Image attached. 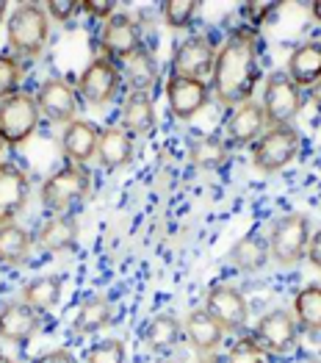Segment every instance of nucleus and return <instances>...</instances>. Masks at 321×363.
Returning a JSON list of instances; mask_svg holds the SVG:
<instances>
[{
	"label": "nucleus",
	"mask_w": 321,
	"mask_h": 363,
	"mask_svg": "<svg viewBox=\"0 0 321 363\" xmlns=\"http://www.w3.org/2000/svg\"><path fill=\"white\" fill-rule=\"evenodd\" d=\"M258 81H261L258 30L249 26H238L216 50L213 72H210V94L225 108H235L252 100Z\"/></svg>",
	"instance_id": "nucleus-1"
},
{
	"label": "nucleus",
	"mask_w": 321,
	"mask_h": 363,
	"mask_svg": "<svg viewBox=\"0 0 321 363\" xmlns=\"http://www.w3.org/2000/svg\"><path fill=\"white\" fill-rule=\"evenodd\" d=\"M6 42L20 61L39 59L50 45V17L39 3H17L6 20Z\"/></svg>",
	"instance_id": "nucleus-2"
},
{
	"label": "nucleus",
	"mask_w": 321,
	"mask_h": 363,
	"mask_svg": "<svg viewBox=\"0 0 321 363\" xmlns=\"http://www.w3.org/2000/svg\"><path fill=\"white\" fill-rule=\"evenodd\" d=\"M310 236H313V228H310V219L305 213H286L271 228L269 255L274 258L277 267L293 269V267H299L305 261Z\"/></svg>",
	"instance_id": "nucleus-3"
},
{
	"label": "nucleus",
	"mask_w": 321,
	"mask_h": 363,
	"mask_svg": "<svg viewBox=\"0 0 321 363\" xmlns=\"http://www.w3.org/2000/svg\"><path fill=\"white\" fill-rule=\"evenodd\" d=\"M91 189L86 169L78 164H64L56 169L50 178H45L42 189H39V200L42 208L50 213H69L78 203H84Z\"/></svg>",
	"instance_id": "nucleus-4"
},
{
	"label": "nucleus",
	"mask_w": 321,
	"mask_h": 363,
	"mask_svg": "<svg viewBox=\"0 0 321 363\" xmlns=\"http://www.w3.org/2000/svg\"><path fill=\"white\" fill-rule=\"evenodd\" d=\"M299 147H302V133L293 125L266 128V133L252 145V167L261 175H277L288 164H293Z\"/></svg>",
	"instance_id": "nucleus-5"
},
{
	"label": "nucleus",
	"mask_w": 321,
	"mask_h": 363,
	"mask_svg": "<svg viewBox=\"0 0 321 363\" xmlns=\"http://www.w3.org/2000/svg\"><path fill=\"white\" fill-rule=\"evenodd\" d=\"M42 122L36 97L30 91H17L0 103V142L3 147H23Z\"/></svg>",
	"instance_id": "nucleus-6"
},
{
	"label": "nucleus",
	"mask_w": 321,
	"mask_h": 363,
	"mask_svg": "<svg viewBox=\"0 0 321 363\" xmlns=\"http://www.w3.org/2000/svg\"><path fill=\"white\" fill-rule=\"evenodd\" d=\"M261 106L269 128H274V125H293V120L305 108V91L299 89L286 72H271L263 81Z\"/></svg>",
	"instance_id": "nucleus-7"
},
{
	"label": "nucleus",
	"mask_w": 321,
	"mask_h": 363,
	"mask_svg": "<svg viewBox=\"0 0 321 363\" xmlns=\"http://www.w3.org/2000/svg\"><path fill=\"white\" fill-rule=\"evenodd\" d=\"M122 86L125 84H122V72H119L117 64L111 59H106V56H97L81 69L75 91H78V97H84V103L91 106V108H106L108 103L117 100Z\"/></svg>",
	"instance_id": "nucleus-8"
},
{
	"label": "nucleus",
	"mask_w": 321,
	"mask_h": 363,
	"mask_svg": "<svg viewBox=\"0 0 321 363\" xmlns=\"http://www.w3.org/2000/svg\"><path fill=\"white\" fill-rule=\"evenodd\" d=\"M252 341L261 347L269 358L271 355H288L296 347V341H299V325H296L291 311H286V308L266 311L255 322Z\"/></svg>",
	"instance_id": "nucleus-9"
},
{
	"label": "nucleus",
	"mask_w": 321,
	"mask_h": 363,
	"mask_svg": "<svg viewBox=\"0 0 321 363\" xmlns=\"http://www.w3.org/2000/svg\"><path fill=\"white\" fill-rule=\"evenodd\" d=\"M164 97L169 106V114L180 122L194 120L205 106L210 103V84L200 78H183V75H169L164 84Z\"/></svg>",
	"instance_id": "nucleus-10"
},
{
	"label": "nucleus",
	"mask_w": 321,
	"mask_h": 363,
	"mask_svg": "<svg viewBox=\"0 0 321 363\" xmlns=\"http://www.w3.org/2000/svg\"><path fill=\"white\" fill-rule=\"evenodd\" d=\"M205 311L219 322L225 333H241L249 322V303L247 297L227 283H216L205 294Z\"/></svg>",
	"instance_id": "nucleus-11"
},
{
	"label": "nucleus",
	"mask_w": 321,
	"mask_h": 363,
	"mask_svg": "<svg viewBox=\"0 0 321 363\" xmlns=\"http://www.w3.org/2000/svg\"><path fill=\"white\" fill-rule=\"evenodd\" d=\"M216 42L208 33H191L186 36L180 45H175L172 53V72L183 78H200L205 81L213 72V61H216Z\"/></svg>",
	"instance_id": "nucleus-12"
},
{
	"label": "nucleus",
	"mask_w": 321,
	"mask_h": 363,
	"mask_svg": "<svg viewBox=\"0 0 321 363\" xmlns=\"http://www.w3.org/2000/svg\"><path fill=\"white\" fill-rule=\"evenodd\" d=\"M145 48V33H142V26L125 14V11H117L111 20L103 23V30H100V50L106 59H111L114 64H119L122 59H128L130 53L142 50Z\"/></svg>",
	"instance_id": "nucleus-13"
},
{
	"label": "nucleus",
	"mask_w": 321,
	"mask_h": 363,
	"mask_svg": "<svg viewBox=\"0 0 321 363\" xmlns=\"http://www.w3.org/2000/svg\"><path fill=\"white\" fill-rule=\"evenodd\" d=\"M33 97H36L42 120L53 122V125H69L78 114V91L72 89L67 78L56 75V78L42 81Z\"/></svg>",
	"instance_id": "nucleus-14"
},
{
	"label": "nucleus",
	"mask_w": 321,
	"mask_h": 363,
	"mask_svg": "<svg viewBox=\"0 0 321 363\" xmlns=\"http://www.w3.org/2000/svg\"><path fill=\"white\" fill-rule=\"evenodd\" d=\"M266 114H263V106L258 100H247L241 106H235L230 111V117L225 122V142L233 147H252L263 133H266Z\"/></svg>",
	"instance_id": "nucleus-15"
},
{
	"label": "nucleus",
	"mask_w": 321,
	"mask_h": 363,
	"mask_svg": "<svg viewBox=\"0 0 321 363\" xmlns=\"http://www.w3.org/2000/svg\"><path fill=\"white\" fill-rule=\"evenodd\" d=\"M30 181L14 161H0V225H11L28 206Z\"/></svg>",
	"instance_id": "nucleus-16"
},
{
	"label": "nucleus",
	"mask_w": 321,
	"mask_h": 363,
	"mask_svg": "<svg viewBox=\"0 0 321 363\" xmlns=\"http://www.w3.org/2000/svg\"><path fill=\"white\" fill-rule=\"evenodd\" d=\"M100 130L94 122L89 120H72L69 125H64L61 130V152L67 164H78L84 167L97 155V145H100Z\"/></svg>",
	"instance_id": "nucleus-17"
},
{
	"label": "nucleus",
	"mask_w": 321,
	"mask_h": 363,
	"mask_svg": "<svg viewBox=\"0 0 321 363\" xmlns=\"http://www.w3.org/2000/svg\"><path fill=\"white\" fill-rule=\"evenodd\" d=\"M136 155V142L128 130H122L119 125H108L100 130V145H97V164L106 172H122L133 164Z\"/></svg>",
	"instance_id": "nucleus-18"
},
{
	"label": "nucleus",
	"mask_w": 321,
	"mask_h": 363,
	"mask_svg": "<svg viewBox=\"0 0 321 363\" xmlns=\"http://www.w3.org/2000/svg\"><path fill=\"white\" fill-rule=\"evenodd\" d=\"M42 325V313L33 311L30 305H26L23 300L17 303H6L0 308V338L6 344L23 347L26 341H30L36 330Z\"/></svg>",
	"instance_id": "nucleus-19"
},
{
	"label": "nucleus",
	"mask_w": 321,
	"mask_h": 363,
	"mask_svg": "<svg viewBox=\"0 0 321 363\" xmlns=\"http://www.w3.org/2000/svg\"><path fill=\"white\" fill-rule=\"evenodd\" d=\"M158 122L155 114V103L150 97V91H128L119 103V128L128 130L133 139H142L147 133H152Z\"/></svg>",
	"instance_id": "nucleus-20"
},
{
	"label": "nucleus",
	"mask_w": 321,
	"mask_h": 363,
	"mask_svg": "<svg viewBox=\"0 0 321 363\" xmlns=\"http://www.w3.org/2000/svg\"><path fill=\"white\" fill-rule=\"evenodd\" d=\"M78 236H81V225L72 213H53L39 225L33 244L42 252H67L78 244Z\"/></svg>",
	"instance_id": "nucleus-21"
},
{
	"label": "nucleus",
	"mask_w": 321,
	"mask_h": 363,
	"mask_svg": "<svg viewBox=\"0 0 321 363\" xmlns=\"http://www.w3.org/2000/svg\"><path fill=\"white\" fill-rule=\"evenodd\" d=\"M286 75L291 78L299 89H313L321 81V42L319 39H308L299 42L288 56Z\"/></svg>",
	"instance_id": "nucleus-22"
},
{
	"label": "nucleus",
	"mask_w": 321,
	"mask_h": 363,
	"mask_svg": "<svg viewBox=\"0 0 321 363\" xmlns=\"http://www.w3.org/2000/svg\"><path fill=\"white\" fill-rule=\"evenodd\" d=\"M183 335H186V341L191 344L194 352L210 355V352H216V350L222 347V341H225L227 333L219 328V322H216L205 308H197V311H191V313L186 316V322H183Z\"/></svg>",
	"instance_id": "nucleus-23"
},
{
	"label": "nucleus",
	"mask_w": 321,
	"mask_h": 363,
	"mask_svg": "<svg viewBox=\"0 0 321 363\" xmlns=\"http://www.w3.org/2000/svg\"><path fill=\"white\" fill-rule=\"evenodd\" d=\"M114 322V305L106 294H89L84 303L78 305L75 319H72V333L75 335H97Z\"/></svg>",
	"instance_id": "nucleus-24"
},
{
	"label": "nucleus",
	"mask_w": 321,
	"mask_h": 363,
	"mask_svg": "<svg viewBox=\"0 0 321 363\" xmlns=\"http://www.w3.org/2000/svg\"><path fill=\"white\" fill-rule=\"evenodd\" d=\"M117 67L122 72V84L128 86V91H150L158 84V61L147 48L130 53L128 59L119 61Z\"/></svg>",
	"instance_id": "nucleus-25"
},
{
	"label": "nucleus",
	"mask_w": 321,
	"mask_h": 363,
	"mask_svg": "<svg viewBox=\"0 0 321 363\" xmlns=\"http://www.w3.org/2000/svg\"><path fill=\"white\" fill-rule=\"evenodd\" d=\"M64 297V280L59 274H42V277H33L23 286L20 291V300L26 305H30L33 311L39 313H47V311H56Z\"/></svg>",
	"instance_id": "nucleus-26"
},
{
	"label": "nucleus",
	"mask_w": 321,
	"mask_h": 363,
	"mask_svg": "<svg viewBox=\"0 0 321 363\" xmlns=\"http://www.w3.org/2000/svg\"><path fill=\"white\" fill-rule=\"evenodd\" d=\"M183 335V325L175 313H155L145 328V347L152 355H164L169 350H175Z\"/></svg>",
	"instance_id": "nucleus-27"
},
{
	"label": "nucleus",
	"mask_w": 321,
	"mask_h": 363,
	"mask_svg": "<svg viewBox=\"0 0 321 363\" xmlns=\"http://www.w3.org/2000/svg\"><path fill=\"white\" fill-rule=\"evenodd\" d=\"M188 161L197 169L216 172V169L227 167V161H230V145L222 136H194L188 142Z\"/></svg>",
	"instance_id": "nucleus-28"
},
{
	"label": "nucleus",
	"mask_w": 321,
	"mask_h": 363,
	"mask_svg": "<svg viewBox=\"0 0 321 363\" xmlns=\"http://www.w3.org/2000/svg\"><path fill=\"white\" fill-rule=\"evenodd\" d=\"M33 236L23 225H0V267H23L33 252Z\"/></svg>",
	"instance_id": "nucleus-29"
},
{
	"label": "nucleus",
	"mask_w": 321,
	"mask_h": 363,
	"mask_svg": "<svg viewBox=\"0 0 321 363\" xmlns=\"http://www.w3.org/2000/svg\"><path fill=\"white\" fill-rule=\"evenodd\" d=\"M230 264L238 272H258L269 264V242L261 233H247L230 247Z\"/></svg>",
	"instance_id": "nucleus-30"
},
{
	"label": "nucleus",
	"mask_w": 321,
	"mask_h": 363,
	"mask_svg": "<svg viewBox=\"0 0 321 363\" xmlns=\"http://www.w3.org/2000/svg\"><path fill=\"white\" fill-rule=\"evenodd\" d=\"M293 319L299 325V330L305 333H321V286L319 283H308L296 291L293 297Z\"/></svg>",
	"instance_id": "nucleus-31"
},
{
	"label": "nucleus",
	"mask_w": 321,
	"mask_h": 363,
	"mask_svg": "<svg viewBox=\"0 0 321 363\" xmlns=\"http://www.w3.org/2000/svg\"><path fill=\"white\" fill-rule=\"evenodd\" d=\"M158 9H161V17H164V23H167L169 28L183 30V28H188L191 20L197 17L200 3H197V0H164Z\"/></svg>",
	"instance_id": "nucleus-32"
},
{
	"label": "nucleus",
	"mask_w": 321,
	"mask_h": 363,
	"mask_svg": "<svg viewBox=\"0 0 321 363\" xmlns=\"http://www.w3.org/2000/svg\"><path fill=\"white\" fill-rule=\"evenodd\" d=\"M125 358H128V347L122 338H103L89 347L84 363H125Z\"/></svg>",
	"instance_id": "nucleus-33"
},
{
	"label": "nucleus",
	"mask_w": 321,
	"mask_h": 363,
	"mask_svg": "<svg viewBox=\"0 0 321 363\" xmlns=\"http://www.w3.org/2000/svg\"><path fill=\"white\" fill-rule=\"evenodd\" d=\"M23 84V61L11 53H0V103L20 91Z\"/></svg>",
	"instance_id": "nucleus-34"
},
{
	"label": "nucleus",
	"mask_w": 321,
	"mask_h": 363,
	"mask_svg": "<svg viewBox=\"0 0 321 363\" xmlns=\"http://www.w3.org/2000/svg\"><path fill=\"white\" fill-rule=\"evenodd\" d=\"M225 363H269V355L252 341V335H241L233 347H230Z\"/></svg>",
	"instance_id": "nucleus-35"
},
{
	"label": "nucleus",
	"mask_w": 321,
	"mask_h": 363,
	"mask_svg": "<svg viewBox=\"0 0 321 363\" xmlns=\"http://www.w3.org/2000/svg\"><path fill=\"white\" fill-rule=\"evenodd\" d=\"M277 3H244L241 6V17H244V26L258 30V26H263L271 14H274Z\"/></svg>",
	"instance_id": "nucleus-36"
},
{
	"label": "nucleus",
	"mask_w": 321,
	"mask_h": 363,
	"mask_svg": "<svg viewBox=\"0 0 321 363\" xmlns=\"http://www.w3.org/2000/svg\"><path fill=\"white\" fill-rule=\"evenodd\" d=\"M45 11L56 23H69L81 11V3L78 0H50V3H45Z\"/></svg>",
	"instance_id": "nucleus-37"
},
{
	"label": "nucleus",
	"mask_w": 321,
	"mask_h": 363,
	"mask_svg": "<svg viewBox=\"0 0 321 363\" xmlns=\"http://www.w3.org/2000/svg\"><path fill=\"white\" fill-rule=\"evenodd\" d=\"M81 11L91 17V20H111L117 14V3L114 0H84L81 3Z\"/></svg>",
	"instance_id": "nucleus-38"
},
{
	"label": "nucleus",
	"mask_w": 321,
	"mask_h": 363,
	"mask_svg": "<svg viewBox=\"0 0 321 363\" xmlns=\"http://www.w3.org/2000/svg\"><path fill=\"white\" fill-rule=\"evenodd\" d=\"M30 363H78V361H75V355H72L69 350L59 347V350H47V352H42V355H36Z\"/></svg>",
	"instance_id": "nucleus-39"
},
{
	"label": "nucleus",
	"mask_w": 321,
	"mask_h": 363,
	"mask_svg": "<svg viewBox=\"0 0 321 363\" xmlns=\"http://www.w3.org/2000/svg\"><path fill=\"white\" fill-rule=\"evenodd\" d=\"M308 261H310V267L313 269H319L321 272V228L310 236V244H308V255H305Z\"/></svg>",
	"instance_id": "nucleus-40"
},
{
	"label": "nucleus",
	"mask_w": 321,
	"mask_h": 363,
	"mask_svg": "<svg viewBox=\"0 0 321 363\" xmlns=\"http://www.w3.org/2000/svg\"><path fill=\"white\" fill-rule=\"evenodd\" d=\"M310 100H313V106H316V108L321 111V81L316 84V86H313V89H310Z\"/></svg>",
	"instance_id": "nucleus-41"
},
{
	"label": "nucleus",
	"mask_w": 321,
	"mask_h": 363,
	"mask_svg": "<svg viewBox=\"0 0 321 363\" xmlns=\"http://www.w3.org/2000/svg\"><path fill=\"white\" fill-rule=\"evenodd\" d=\"M310 17L321 26V0H313V3H310Z\"/></svg>",
	"instance_id": "nucleus-42"
},
{
	"label": "nucleus",
	"mask_w": 321,
	"mask_h": 363,
	"mask_svg": "<svg viewBox=\"0 0 321 363\" xmlns=\"http://www.w3.org/2000/svg\"><path fill=\"white\" fill-rule=\"evenodd\" d=\"M6 9H9V3H6V0H0V23L6 20Z\"/></svg>",
	"instance_id": "nucleus-43"
},
{
	"label": "nucleus",
	"mask_w": 321,
	"mask_h": 363,
	"mask_svg": "<svg viewBox=\"0 0 321 363\" xmlns=\"http://www.w3.org/2000/svg\"><path fill=\"white\" fill-rule=\"evenodd\" d=\"M0 363H17V361H14V358H9L6 352H0Z\"/></svg>",
	"instance_id": "nucleus-44"
},
{
	"label": "nucleus",
	"mask_w": 321,
	"mask_h": 363,
	"mask_svg": "<svg viewBox=\"0 0 321 363\" xmlns=\"http://www.w3.org/2000/svg\"><path fill=\"white\" fill-rule=\"evenodd\" d=\"M158 363H180V361H158Z\"/></svg>",
	"instance_id": "nucleus-45"
},
{
	"label": "nucleus",
	"mask_w": 321,
	"mask_h": 363,
	"mask_svg": "<svg viewBox=\"0 0 321 363\" xmlns=\"http://www.w3.org/2000/svg\"><path fill=\"white\" fill-rule=\"evenodd\" d=\"M0 150H3V142H0Z\"/></svg>",
	"instance_id": "nucleus-46"
},
{
	"label": "nucleus",
	"mask_w": 321,
	"mask_h": 363,
	"mask_svg": "<svg viewBox=\"0 0 321 363\" xmlns=\"http://www.w3.org/2000/svg\"><path fill=\"white\" fill-rule=\"evenodd\" d=\"M200 363H210V361H200Z\"/></svg>",
	"instance_id": "nucleus-47"
},
{
	"label": "nucleus",
	"mask_w": 321,
	"mask_h": 363,
	"mask_svg": "<svg viewBox=\"0 0 321 363\" xmlns=\"http://www.w3.org/2000/svg\"><path fill=\"white\" fill-rule=\"evenodd\" d=\"M313 363H321V361H313Z\"/></svg>",
	"instance_id": "nucleus-48"
}]
</instances>
